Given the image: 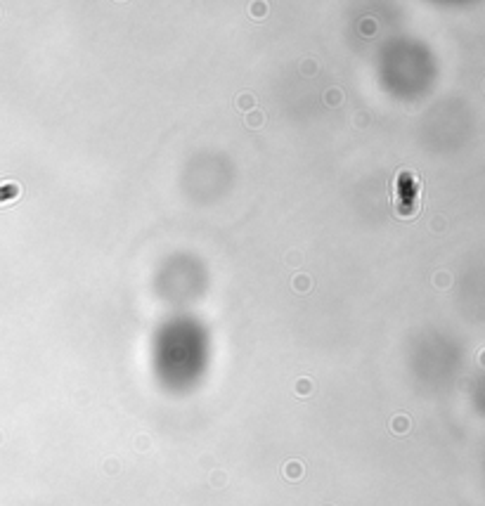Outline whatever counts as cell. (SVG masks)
<instances>
[{"label":"cell","instance_id":"1","mask_svg":"<svg viewBox=\"0 0 485 506\" xmlns=\"http://www.w3.org/2000/svg\"><path fill=\"white\" fill-rule=\"evenodd\" d=\"M17 194H19V187H17L15 182H5V185H0V203L12 201Z\"/></svg>","mask_w":485,"mask_h":506},{"label":"cell","instance_id":"2","mask_svg":"<svg viewBox=\"0 0 485 506\" xmlns=\"http://www.w3.org/2000/svg\"><path fill=\"white\" fill-rule=\"evenodd\" d=\"M450 281H452V279H450V277H447L445 272L436 274V284H438V286H447V284H450Z\"/></svg>","mask_w":485,"mask_h":506}]
</instances>
